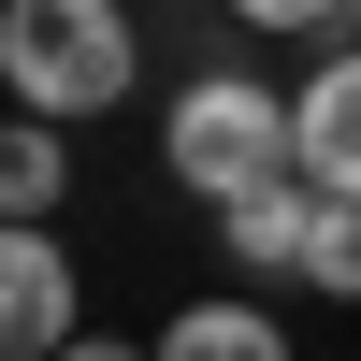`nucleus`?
Here are the masks:
<instances>
[{"label": "nucleus", "instance_id": "obj_1", "mask_svg": "<svg viewBox=\"0 0 361 361\" xmlns=\"http://www.w3.org/2000/svg\"><path fill=\"white\" fill-rule=\"evenodd\" d=\"M130 73H145L130 0H15V15H0V87H15V116H44V130L116 116Z\"/></svg>", "mask_w": 361, "mask_h": 361}, {"label": "nucleus", "instance_id": "obj_2", "mask_svg": "<svg viewBox=\"0 0 361 361\" xmlns=\"http://www.w3.org/2000/svg\"><path fill=\"white\" fill-rule=\"evenodd\" d=\"M159 159L188 202H246V188H289L304 145H289V102L260 73H188V102L159 116Z\"/></svg>", "mask_w": 361, "mask_h": 361}, {"label": "nucleus", "instance_id": "obj_3", "mask_svg": "<svg viewBox=\"0 0 361 361\" xmlns=\"http://www.w3.org/2000/svg\"><path fill=\"white\" fill-rule=\"evenodd\" d=\"M87 289H73V246H58L44 217H0V361H58L87 333Z\"/></svg>", "mask_w": 361, "mask_h": 361}, {"label": "nucleus", "instance_id": "obj_4", "mask_svg": "<svg viewBox=\"0 0 361 361\" xmlns=\"http://www.w3.org/2000/svg\"><path fill=\"white\" fill-rule=\"evenodd\" d=\"M289 145H304V188L318 202H361V44H333V73H304Z\"/></svg>", "mask_w": 361, "mask_h": 361}, {"label": "nucleus", "instance_id": "obj_5", "mask_svg": "<svg viewBox=\"0 0 361 361\" xmlns=\"http://www.w3.org/2000/svg\"><path fill=\"white\" fill-rule=\"evenodd\" d=\"M304 231H318V188H304V173H289V188L217 202V246L246 260V275H304Z\"/></svg>", "mask_w": 361, "mask_h": 361}, {"label": "nucleus", "instance_id": "obj_6", "mask_svg": "<svg viewBox=\"0 0 361 361\" xmlns=\"http://www.w3.org/2000/svg\"><path fill=\"white\" fill-rule=\"evenodd\" d=\"M159 361H289V333L260 304H173L159 318Z\"/></svg>", "mask_w": 361, "mask_h": 361}, {"label": "nucleus", "instance_id": "obj_7", "mask_svg": "<svg viewBox=\"0 0 361 361\" xmlns=\"http://www.w3.org/2000/svg\"><path fill=\"white\" fill-rule=\"evenodd\" d=\"M58 188H73V145H58L44 116H15V130H0V217H58Z\"/></svg>", "mask_w": 361, "mask_h": 361}, {"label": "nucleus", "instance_id": "obj_8", "mask_svg": "<svg viewBox=\"0 0 361 361\" xmlns=\"http://www.w3.org/2000/svg\"><path fill=\"white\" fill-rule=\"evenodd\" d=\"M304 289L361 304V202H318V231H304Z\"/></svg>", "mask_w": 361, "mask_h": 361}, {"label": "nucleus", "instance_id": "obj_9", "mask_svg": "<svg viewBox=\"0 0 361 361\" xmlns=\"http://www.w3.org/2000/svg\"><path fill=\"white\" fill-rule=\"evenodd\" d=\"M246 29H347V0H231Z\"/></svg>", "mask_w": 361, "mask_h": 361}, {"label": "nucleus", "instance_id": "obj_10", "mask_svg": "<svg viewBox=\"0 0 361 361\" xmlns=\"http://www.w3.org/2000/svg\"><path fill=\"white\" fill-rule=\"evenodd\" d=\"M58 361H159V347H116V333H73Z\"/></svg>", "mask_w": 361, "mask_h": 361}, {"label": "nucleus", "instance_id": "obj_11", "mask_svg": "<svg viewBox=\"0 0 361 361\" xmlns=\"http://www.w3.org/2000/svg\"><path fill=\"white\" fill-rule=\"evenodd\" d=\"M347 44H361V0H347Z\"/></svg>", "mask_w": 361, "mask_h": 361}, {"label": "nucleus", "instance_id": "obj_12", "mask_svg": "<svg viewBox=\"0 0 361 361\" xmlns=\"http://www.w3.org/2000/svg\"><path fill=\"white\" fill-rule=\"evenodd\" d=\"M0 15H15V0H0Z\"/></svg>", "mask_w": 361, "mask_h": 361}]
</instances>
